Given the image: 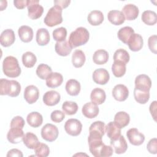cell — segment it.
<instances>
[{
	"label": "cell",
	"mask_w": 157,
	"mask_h": 157,
	"mask_svg": "<svg viewBox=\"0 0 157 157\" xmlns=\"http://www.w3.org/2000/svg\"><path fill=\"white\" fill-rule=\"evenodd\" d=\"M101 135L90 132L88 137L89 149L91 153L95 157H109L113 154V148L110 145H105Z\"/></svg>",
	"instance_id": "1"
},
{
	"label": "cell",
	"mask_w": 157,
	"mask_h": 157,
	"mask_svg": "<svg viewBox=\"0 0 157 157\" xmlns=\"http://www.w3.org/2000/svg\"><path fill=\"white\" fill-rule=\"evenodd\" d=\"M2 70L6 76L11 78L17 77L21 74L18 60L12 56H8L4 58L2 63Z\"/></svg>",
	"instance_id": "2"
},
{
	"label": "cell",
	"mask_w": 157,
	"mask_h": 157,
	"mask_svg": "<svg viewBox=\"0 0 157 157\" xmlns=\"http://www.w3.org/2000/svg\"><path fill=\"white\" fill-rule=\"evenodd\" d=\"M89 37L88 31L85 28L78 27L71 33L68 42L72 48H75L85 44L88 41Z\"/></svg>",
	"instance_id": "3"
},
{
	"label": "cell",
	"mask_w": 157,
	"mask_h": 157,
	"mask_svg": "<svg viewBox=\"0 0 157 157\" xmlns=\"http://www.w3.org/2000/svg\"><path fill=\"white\" fill-rule=\"evenodd\" d=\"M21 91V85L16 80H9L1 78L0 80L1 95H8L10 97L18 96Z\"/></svg>",
	"instance_id": "4"
},
{
	"label": "cell",
	"mask_w": 157,
	"mask_h": 157,
	"mask_svg": "<svg viewBox=\"0 0 157 157\" xmlns=\"http://www.w3.org/2000/svg\"><path fill=\"white\" fill-rule=\"evenodd\" d=\"M44 23L50 27H53L62 23V8L57 5L51 7L48 11L44 20Z\"/></svg>",
	"instance_id": "5"
},
{
	"label": "cell",
	"mask_w": 157,
	"mask_h": 157,
	"mask_svg": "<svg viewBox=\"0 0 157 157\" xmlns=\"http://www.w3.org/2000/svg\"><path fill=\"white\" fill-rule=\"evenodd\" d=\"M58 128L51 123L44 125L41 129V136L42 139L48 142L55 140L58 136Z\"/></svg>",
	"instance_id": "6"
},
{
	"label": "cell",
	"mask_w": 157,
	"mask_h": 157,
	"mask_svg": "<svg viewBox=\"0 0 157 157\" xmlns=\"http://www.w3.org/2000/svg\"><path fill=\"white\" fill-rule=\"evenodd\" d=\"M64 129L68 134L72 136H77L82 131V124L78 120L71 118L66 121Z\"/></svg>",
	"instance_id": "7"
},
{
	"label": "cell",
	"mask_w": 157,
	"mask_h": 157,
	"mask_svg": "<svg viewBox=\"0 0 157 157\" xmlns=\"http://www.w3.org/2000/svg\"><path fill=\"white\" fill-rule=\"evenodd\" d=\"M28 17L33 19L36 20L40 18L44 12V8L39 4L38 0H28Z\"/></svg>",
	"instance_id": "8"
},
{
	"label": "cell",
	"mask_w": 157,
	"mask_h": 157,
	"mask_svg": "<svg viewBox=\"0 0 157 157\" xmlns=\"http://www.w3.org/2000/svg\"><path fill=\"white\" fill-rule=\"evenodd\" d=\"M126 136L129 142L133 145H140L145 140V136L136 128L129 129L126 132Z\"/></svg>",
	"instance_id": "9"
},
{
	"label": "cell",
	"mask_w": 157,
	"mask_h": 157,
	"mask_svg": "<svg viewBox=\"0 0 157 157\" xmlns=\"http://www.w3.org/2000/svg\"><path fill=\"white\" fill-rule=\"evenodd\" d=\"M151 86V81L150 77L145 74H140L135 79V88L136 89L150 91Z\"/></svg>",
	"instance_id": "10"
},
{
	"label": "cell",
	"mask_w": 157,
	"mask_h": 157,
	"mask_svg": "<svg viewBox=\"0 0 157 157\" xmlns=\"http://www.w3.org/2000/svg\"><path fill=\"white\" fill-rule=\"evenodd\" d=\"M112 96L114 99L118 101H124L129 96V90L125 85L118 84L113 87L112 90Z\"/></svg>",
	"instance_id": "11"
},
{
	"label": "cell",
	"mask_w": 157,
	"mask_h": 157,
	"mask_svg": "<svg viewBox=\"0 0 157 157\" xmlns=\"http://www.w3.org/2000/svg\"><path fill=\"white\" fill-rule=\"evenodd\" d=\"M39 96V91L34 85H29L26 86L24 91V98L26 101L31 104L36 102Z\"/></svg>",
	"instance_id": "12"
},
{
	"label": "cell",
	"mask_w": 157,
	"mask_h": 157,
	"mask_svg": "<svg viewBox=\"0 0 157 157\" xmlns=\"http://www.w3.org/2000/svg\"><path fill=\"white\" fill-rule=\"evenodd\" d=\"M109 78V74L105 69H97L93 73V80L97 84L105 85L108 82Z\"/></svg>",
	"instance_id": "13"
},
{
	"label": "cell",
	"mask_w": 157,
	"mask_h": 157,
	"mask_svg": "<svg viewBox=\"0 0 157 157\" xmlns=\"http://www.w3.org/2000/svg\"><path fill=\"white\" fill-rule=\"evenodd\" d=\"M22 129L21 128H11L7 134L9 142L12 144H18L22 141L25 135Z\"/></svg>",
	"instance_id": "14"
},
{
	"label": "cell",
	"mask_w": 157,
	"mask_h": 157,
	"mask_svg": "<svg viewBox=\"0 0 157 157\" xmlns=\"http://www.w3.org/2000/svg\"><path fill=\"white\" fill-rule=\"evenodd\" d=\"M15 40V33L11 29H7L3 31L0 36V43L2 46L7 47L12 45Z\"/></svg>",
	"instance_id": "15"
},
{
	"label": "cell",
	"mask_w": 157,
	"mask_h": 157,
	"mask_svg": "<svg viewBox=\"0 0 157 157\" xmlns=\"http://www.w3.org/2000/svg\"><path fill=\"white\" fill-rule=\"evenodd\" d=\"M143 38L139 34L134 33L130 37L128 44L129 49L132 52H137L141 50L143 47Z\"/></svg>",
	"instance_id": "16"
},
{
	"label": "cell",
	"mask_w": 157,
	"mask_h": 157,
	"mask_svg": "<svg viewBox=\"0 0 157 157\" xmlns=\"http://www.w3.org/2000/svg\"><path fill=\"white\" fill-rule=\"evenodd\" d=\"M61 96L59 93L55 90L47 91L43 96V101L47 105L53 106L60 101Z\"/></svg>",
	"instance_id": "17"
},
{
	"label": "cell",
	"mask_w": 157,
	"mask_h": 157,
	"mask_svg": "<svg viewBox=\"0 0 157 157\" xmlns=\"http://www.w3.org/2000/svg\"><path fill=\"white\" fill-rule=\"evenodd\" d=\"M110 145L113 147L117 154L124 153L128 148V144L123 136H120L115 140H110Z\"/></svg>",
	"instance_id": "18"
},
{
	"label": "cell",
	"mask_w": 157,
	"mask_h": 157,
	"mask_svg": "<svg viewBox=\"0 0 157 157\" xmlns=\"http://www.w3.org/2000/svg\"><path fill=\"white\" fill-rule=\"evenodd\" d=\"M83 115L88 118H95L99 113V107L98 105L92 102L86 103L82 107Z\"/></svg>",
	"instance_id": "19"
},
{
	"label": "cell",
	"mask_w": 157,
	"mask_h": 157,
	"mask_svg": "<svg viewBox=\"0 0 157 157\" xmlns=\"http://www.w3.org/2000/svg\"><path fill=\"white\" fill-rule=\"evenodd\" d=\"M124 17L128 20H134L137 18L139 10L138 7L132 4H128L125 5L122 9Z\"/></svg>",
	"instance_id": "20"
},
{
	"label": "cell",
	"mask_w": 157,
	"mask_h": 157,
	"mask_svg": "<svg viewBox=\"0 0 157 157\" xmlns=\"http://www.w3.org/2000/svg\"><path fill=\"white\" fill-rule=\"evenodd\" d=\"M63 81V75L58 72H52L46 78V85L49 88H56L60 86Z\"/></svg>",
	"instance_id": "21"
},
{
	"label": "cell",
	"mask_w": 157,
	"mask_h": 157,
	"mask_svg": "<svg viewBox=\"0 0 157 157\" xmlns=\"http://www.w3.org/2000/svg\"><path fill=\"white\" fill-rule=\"evenodd\" d=\"M109 21L115 25H120L125 21V17L121 11L113 10L109 12L107 15Z\"/></svg>",
	"instance_id": "22"
},
{
	"label": "cell",
	"mask_w": 157,
	"mask_h": 157,
	"mask_svg": "<svg viewBox=\"0 0 157 157\" xmlns=\"http://www.w3.org/2000/svg\"><path fill=\"white\" fill-rule=\"evenodd\" d=\"M105 91L100 88H94L90 94V99L93 103L96 105L102 104L105 100Z\"/></svg>",
	"instance_id": "23"
},
{
	"label": "cell",
	"mask_w": 157,
	"mask_h": 157,
	"mask_svg": "<svg viewBox=\"0 0 157 157\" xmlns=\"http://www.w3.org/2000/svg\"><path fill=\"white\" fill-rule=\"evenodd\" d=\"M55 52L60 56H66L69 55L72 51V47L66 40L62 42H56L55 46Z\"/></svg>",
	"instance_id": "24"
},
{
	"label": "cell",
	"mask_w": 157,
	"mask_h": 157,
	"mask_svg": "<svg viewBox=\"0 0 157 157\" xmlns=\"http://www.w3.org/2000/svg\"><path fill=\"white\" fill-rule=\"evenodd\" d=\"M20 39L23 42L27 43L32 40L33 37V29L26 25L21 26L19 28L18 31Z\"/></svg>",
	"instance_id": "25"
},
{
	"label": "cell",
	"mask_w": 157,
	"mask_h": 157,
	"mask_svg": "<svg viewBox=\"0 0 157 157\" xmlns=\"http://www.w3.org/2000/svg\"><path fill=\"white\" fill-rule=\"evenodd\" d=\"M105 131L108 137L110 140H115L121 136V128L113 121L109 122L105 126Z\"/></svg>",
	"instance_id": "26"
},
{
	"label": "cell",
	"mask_w": 157,
	"mask_h": 157,
	"mask_svg": "<svg viewBox=\"0 0 157 157\" xmlns=\"http://www.w3.org/2000/svg\"><path fill=\"white\" fill-rule=\"evenodd\" d=\"M23 142L26 147L29 149H34L40 143L36 135L31 132H28L24 135Z\"/></svg>",
	"instance_id": "27"
},
{
	"label": "cell",
	"mask_w": 157,
	"mask_h": 157,
	"mask_svg": "<svg viewBox=\"0 0 157 157\" xmlns=\"http://www.w3.org/2000/svg\"><path fill=\"white\" fill-rule=\"evenodd\" d=\"M26 120L30 126L37 128L42 124L43 118L42 115L39 112H32L28 115Z\"/></svg>",
	"instance_id": "28"
},
{
	"label": "cell",
	"mask_w": 157,
	"mask_h": 157,
	"mask_svg": "<svg viewBox=\"0 0 157 157\" xmlns=\"http://www.w3.org/2000/svg\"><path fill=\"white\" fill-rule=\"evenodd\" d=\"M130 121L129 114L125 112H119L117 113L114 117L115 123L121 129L126 126Z\"/></svg>",
	"instance_id": "29"
},
{
	"label": "cell",
	"mask_w": 157,
	"mask_h": 157,
	"mask_svg": "<svg viewBox=\"0 0 157 157\" xmlns=\"http://www.w3.org/2000/svg\"><path fill=\"white\" fill-rule=\"evenodd\" d=\"M66 90L71 96H77L80 91V84L75 79H70L66 83Z\"/></svg>",
	"instance_id": "30"
},
{
	"label": "cell",
	"mask_w": 157,
	"mask_h": 157,
	"mask_svg": "<svg viewBox=\"0 0 157 157\" xmlns=\"http://www.w3.org/2000/svg\"><path fill=\"white\" fill-rule=\"evenodd\" d=\"M36 39L37 43L40 46H44L48 44L50 39L48 30L45 28L39 29L36 33Z\"/></svg>",
	"instance_id": "31"
},
{
	"label": "cell",
	"mask_w": 157,
	"mask_h": 157,
	"mask_svg": "<svg viewBox=\"0 0 157 157\" xmlns=\"http://www.w3.org/2000/svg\"><path fill=\"white\" fill-rule=\"evenodd\" d=\"M88 21L93 26H98L101 24L104 20V15L99 10H93L90 12L87 17Z\"/></svg>",
	"instance_id": "32"
},
{
	"label": "cell",
	"mask_w": 157,
	"mask_h": 157,
	"mask_svg": "<svg viewBox=\"0 0 157 157\" xmlns=\"http://www.w3.org/2000/svg\"><path fill=\"white\" fill-rule=\"evenodd\" d=\"M86 57L81 50H75L72 56V63L75 67H81L85 63Z\"/></svg>",
	"instance_id": "33"
},
{
	"label": "cell",
	"mask_w": 157,
	"mask_h": 157,
	"mask_svg": "<svg viewBox=\"0 0 157 157\" xmlns=\"http://www.w3.org/2000/svg\"><path fill=\"white\" fill-rule=\"evenodd\" d=\"M109 59V53L107 51L100 49L96 50L93 56V62L99 65L104 64L107 62Z\"/></svg>",
	"instance_id": "34"
},
{
	"label": "cell",
	"mask_w": 157,
	"mask_h": 157,
	"mask_svg": "<svg viewBox=\"0 0 157 157\" xmlns=\"http://www.w3.org/2000/svg\"><path fill=\"white\" fill-rule=\"evenodd\" d=\"M134 33V29L130 26H124L121 28L118 32L117 36L118 39L125 44H128V42L132 34Z\"/></svg>",
	"instance_id": "35"
},
{
	"label": "cell",
	"mask_w": 157,
	"mask_h": 157,
	"mask_svg": "<svg viewBox=\"0 0 157 157\" xmlns=\"http://www.w3.org/2000/svg\"><path fill=\"white\" fill-rule=\"evenodd\" d=\"M126 64L123 62L114 61L112 66V71L116 77L123 76L126 72Z\"/></svg>",
	"instance_id": "36"
},
{
	"label": "cell",
	"mask_w": 157,
	"mask_h": 157,
	"mask_svg": "<svg viewBox=\"0 0 157 157\" xmlns=\"http://www.w3.org/2000/svg\"><path fill=\"white\" fill-rule=\"evenodd\" d=\"M142 20L147 25H154L157 21L156 13L154 11L145 10L142 14Z\"/></svg>",
	"instance_id": "37"
},
{
	"label": "cell",
	"mask_w": 157,
	"mask_h": 157,
	"mask_svg": "<svg viewBox=\"0 0 157 157\" xmlns=\"http://www.w3.org/2000/svg\"><path fill=\"white\" fill-rule=\"evenodd\" d=\"M134 96L135 100L139 104H144L147 103L150 98V91H142L134 88Z\"/></svg>",
	"instance_id": "38"
},
{
	"label": "cell",
	"mask_w": 157,
	"mask_h": 157,
	"mask_svg": "<svg viewBox=\"0 0 157 157\" xmlns=\"http://www.w3.org/2000/svg\"><path fill=\"white\" fill-rule=\"evenodd\" d=\"M36 61L37 58L36 55L31 52H26L22 55V63L26 67H33Z\"/></svg>",
	"instance_id": "39"
},
{
	"label": "cell",
	"mask_w": 157,
	"mask_h": 157,
	"mask_svg": "<svg viewBox=\"0 0 157 157\" xmlns=\"http://www.w3.org/2000/svg\"><path fill=\"white\" fill-rule=\"evenodd\" d=\"M105 131V124L104 122L101 121H96L93 123L89 128V132H93L103 136Z\"/></svg>",
	"instance_id": "40"
},
{
	"label": "cell",
	"mask_w": 157,
	"mask_h": 157,
	"mask_svg": "<svg viewBox=\"0 0 157 157\" xmlns=\"http://www.w3.org/2000/svg\"><path fill=\"white\" fill-rule=\"evenodd\" d=\"M63 112L68 115H72L76 113L78 110V105L76 102L73 101H65L62 105Z\"/></svg>",
	"instance_id": "41"
},
{
	"label": "cell",
	"mask_w": 157,
	"mask_h": 157,
	"mask_svg": "<svg viewBox=\"0 0 157 157\" xmlns=\"http://www.w3.org/2000/svg\"><path fill=\"white\" fill-rule=\"evenodd\" d=\"M129 59H130V56L128 52L123 48L118 49L114 53V55H113L114 61H121L126 64L129 62Z\"/></svg>",
	"instance_id": "42"
},
{
	"label": "cell",
	"mask_w": 157,
	"mask_h": 157,
	"mask_svg": "<svg viewBox=\"0 0 157 157\" xmlns=\"http://www.w3.org/2000/svg\"><path fill=\"white\" fill-rule=\"evenodd\" d=\"M51 67L45 64H40L36 69V74L41 79L44 80L52 73Z\"/></svg>",
	"instance_id": "43"
},
{
	"label": "cell",
	"mask_w": 157,
	"mask_h": 157,
	"mask_svg": "<svg viewBox=\"0 0 157 157\" xmlns=\"http://www.w3.org/2000/svg\"><path fill=\"white\" fill-rule=\"evenodd\" d=\"M34 150L35 155L38 157H46L48 156L50 153V149L48 145L40 142Z\"/></svg>",
	"instance_id": "44"
},
{
	"label": "cell",
	"mask_w": 157,
	"mask_h": 157,
	"mask_svg": "<svg viewBox=\"0 0 157 157\" xmlns=\"http://www.w3.org/2000/svg\"><path fill=\"white\" fill-rule=\"evenodd\" d=\"M67 36V30L64 27H60L54 29L53 31V37L57 42H62L66 40Z\"/></svg>",
	"instance_id": "45"
},
{
	"label": "cell",
	"mask_w": 157,
	"mask_h": 157,
	"mask_svg": "<svg viewBox=\"0 0 157 157\" xmlns=\"http://www.w3.org/2000/svg\"><path fill=\"white\" fill-rule=\"evenodd\" d=\"M51 120L55 123H60L65 118L64 113L59 110H56L52 112L50 115Z\"/></svg>",
	"instance_id": "46"
},
{
	"label": "cell",
	"mask_w": 157,
	"mask_h": 157,
	"mask_svg": "<svg viewBox=\"0 0 157 157\" xmlns=\"http://www.w3.org/2000/svg\"><path fill=\"white\" fill-rule=\"evenodd\" d=\"M25 120L20 116H16L11 120L10 128H17L23 129L25 126Z\"/></svg>",
	"instance_id": "47"
},
{
	"label": "cell",
	"mask_w": 157,
	"mask_h": 157,
	"mask_svg": "<svg viewBox=\"0 0 157 157\" xmlns=\"http://www.w3.org/2000/svg\"><path fill=\"white\" fill-rule=\"evenodd\" d=\"M147 150L151 154H156L157 153V139L156 138L151 139L149 140L147 145Z\"/></svg>",
	"instance_id": "48"
},
{
	"label": "cell",
	"mask_w": 157,
	"mask_h": 157,
	"mask_svg": "<svg viewBox=\"0 0 157 157\" xmlns=\"http://www.w3.org/2000/svg\"><path fill=\"white\" fill-rule=\"evenodd\" d=\"M156 40H157L156 35H153V36H150L148 40V47H149L150 51L155 54H156V53H157V52H156V50H157Z\"/></svg>",
	"instance_id": "49"
},
{
	"label": "cell",
	"mask_w": 157,
	"mask_h": 157,
	"mask_svg": "<svg viewBox=\"0 0 157 157\" xmlns=\"http://www.w3.org/2000/svg\"><path fill=\"white\" fill-rule=\"evenodd\" d=\"M28 0H15L13 1L14 6L19 9H23L28 6Z\"/></svg>",
	"instance_id": "50"
},
{
	"label": "cell",
	"mask_w": 157,
	"mask_h": 157,
	"mask_svg": "<svg viewBox=\"0 0 157 157\" xmlns=\"http://www.w3.org/2000/svg\"><path fill=\"white\" fill-rule=\"evenodd\" d=\"M7 156L9 157V156H18V157H23V153L22 152L16 148H13V149H11L10 150L7 154Z\"/></svg>",
	"instance_id": "51"
},
{
	"label": "cell",
	"mask_w": 157,
	"mask_h": 157,
	"mask_svg": "<svg viewBox=\"0 0 157 157\" xmlns=\"http://www.w3.org/2000/svg\"><path fill=\"white\" fill-rule=\"evenodd\" d=\"M156 101H155L151 103L150 105V112L151 113V115L152 117L153 118L154 120L156 121Z\"/></svg>",
	"instance_id": "52"
},
{
	"label": "cell",
	"mask_w": 157,
	"mask_h": 157,
	"mask_svg": "<svg viewBox=\"0 0 157 157\" xmlns=\"http://www.w3.org/2000/svg\"><path fill=\"white\" fill-rule=\"evenodd\" d=\"M71 1H64V0H57V1H54V3L55 5H57L58 6H59L60 7L63 8H66L69 4H70Z\"/></svg>",
	"instance_id": "53"
}]
</instances>
